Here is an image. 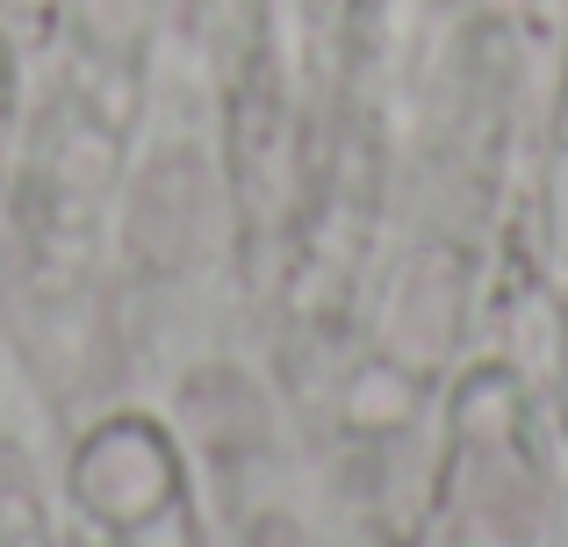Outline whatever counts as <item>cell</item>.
<instances>
[{"instance_id": "6da1fadb", "label": "cell", "mask_w": 568, "mask_h": 547, "mask_svg": "<svg viewBox=\"0 0 568 547\" xmlns=\"http://www.w3.org/2000/svg\"><path fill=\"white\" fill-rule=\"evenodd\" d=\"M555 425H561V439H568V288H561V303H555Z\"/></svg>"}, {"instance_id": "3957f363", "label": "cell", "mask_w": 568, "mask_h": 547, "mask_svg": "<svg viewBox=\"0 0 568 547\" xmlns=\"http://www.w3.org/2000/svg\"><path fill=\"white\" fill-rule=\"evenodd\" d=\"M14 80V58H8V43H0V87ZM0 166H8V115H0Z\"/></svg>"}, {"instance_id": "7a4b0ae2", "label": "cell", "mask_w": 568, "mask_h": 547, "mask_svg": "<svg viewBox=\"0 0 568 547\" xmlns=\"http://www.w3.org/2000/svg\"><path fill=\"white\" fill-rule=\"evenodd\" d=\"M547 144H555V159H568V43H561V72H555V109H547Z\"/></svg>"}]
</instances>
